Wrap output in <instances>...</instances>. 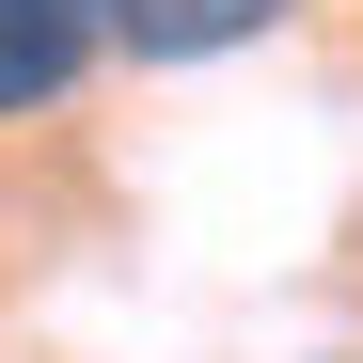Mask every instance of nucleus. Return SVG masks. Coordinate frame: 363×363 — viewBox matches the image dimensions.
I'll list each match as a JSON object with an SVG mask.
<instances>
[{
	"label": "nucleus",
	"mask_w": 363,
	"mask_h": 363,
	"mask_svg": "<svg viewBox=\"0 0 363 363\" xmlns=\"http://www.w3.org/2000/svg\"><path fill=\"white\" fill-rule=\"evenodd\" d=\"M95 48H111L95 0H0V127H16V111H64L95 79Z\"/></svg>",
	"instance_id": "obj_1"
},
{
	"label": "nucleus",
	"mask_w": 363,
	"mask_h": 363,
	"mask_svg": "<svg viewBox=\"0 0 363 363\" xmlns=\"http://www.w3.org/2000/svg\"><path fill=\"white\" fill-rule=\"evenodd\" d=\"M95 16H111V48H143V64H221V48L284 32L300 0H95Z\"/></svg>",
	"instance_id": "obj_2"
}]
</instances>
